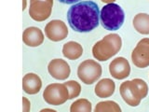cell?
I'll return each instance as SVG.
<instances>
[{
    "mask_svg": "<svg viewBox=\"0 0 149 112\" xmlns=\"http://www.w3.org/2000/svg\"><path fill=\"white\" fill-rule=\"evenodd\" d=\"M133 80L138 85V87L140 89V92H141V93H142L143 99V98H146L148 94V86H147L146 82L141 78H134Z\"/></svg>",
    "mask_w": 149,
    "mask_h": 112,
    "instance_id": "ffe728a7",
    "label": "cell"
},
{
    "mask_svg": "<svg viewBox=\"0 0 149 112\" xmlns=\"http://www.w3.org/2000/svg\"><path fill=\"white\" fill-rule=\"evenodd\" d=\"M70 27L79 33L92 31L100 23V9L98 5L88 0L74 4L67 12Z\"/></svg>",
    "mask_w": 149,
    "mask_h": 112,
    "instance_id": "6da1fadb",
    "label": "cell"
},
{
    "mask_svg": "<svg viewBox=\"0 0 149 112\" xmlns=\"http://www.w3.org/2000/svg\"><path fill=\"white\" fill-rule=\"evenodd\" d=\"M42 81L38 75L28 73L22 78V89L28 94H36L41 90Z\"/></svg>",
    "mask_w": 149,
    "mask_h": 112,
    "instance_id": "4fadbf2b",
    "label": "cell"
},
{
    "mask_svg": "<svg viewBox=\"0 0 149 112\" xmlns=\"http://www.w3.org/2000/svg\"><path fill=\"white\" fill-rule=\"evenodd\" d=\"M52 5L44 1H35L30 3L29 15L36 22H43L49 18Z\"/></svg>",
    "mask_w": 149,
    "mask_h": 112,
    "instance_id": "30bf717a",
    "label": "cell"
},
{
    "mask_svg": "<svg viewBox=\"0 0 149 112\" xmlns=\"http://www.w3.org/2000/svg\"><path fill=\"white\" fill-rule=\"evenodd\" d=\"M102 2L106 3V4H109V3H114L116 0H101Z\"/></svg>",
    "mask_w": 149,
    "mask_h": 112,
    "instance_id": "cb8c5ba5",
    "label": "cell"
},
{
    "mask_svg": "<svg viewBox=\"0 0 149 112\" xmlns=\"http://www.w3.org/2000/svg\"><path fill=\"white\" fill-rule=\"evenodd\" d=\"M59 1L63 4H74V3L80 1V0H59Z\"/></svg>",
    "mask_w": 149,
    "mask_h": 112,
    "instance_id": "7402d4cb",
    "label": "cell"
},
{
    "mask_svg": "<svg viewBox=\"0 0 149 112\" xmlns=\"http://www.w3.org/2000/svg\"><path fill=\"white\" fill-rule=\"evenodd\" d=\"M45 34L51 41H62L68 36V28L63 21L52 20L47 23L45 27Z\"/></svg>",
    "mask_w": 149,
    "mask_h": 112,
    "instance_id": "ba28073f",
    "label": "cell"
},
{
    "mask_svg": "<svg viewBox=\"0 0 149 112\" xmlns=\"http://www.w3.org/2000/svg\"><path fill=\"white\" fill-rule=\"evenodd\" d=\"M44 100L49 105L60 106L69 99V91L64 83H52L46 87L43 92Z\"/></svg>",
    "mask_w": 149,
    "mask_h": 112,
    "instance_id": "5b68a950",
    "label": "cell"
},
{
    "mask_svg": "<svg viewBox=\"0 0 149 112\" xmlns=\"http://www.w3.org/2000/svg\"><path fill=\"white\" fill-rule=\"evenodd\" d=\"M122 46V40L118 34H109L92 47L93 57L98 61L109 60L118 52Z\"/></svg>",
    "mask_w": 149,
    "mask_h": 112,
    "instance_id": "7a4b0ae2",
    "label": "cell"
},
{
    "mask_svg": "<svg viewBox=\"0 0 149 112\" xmlns=\"http://www.w3.org/2000/svg\"><path fill=\"white\" fill-rule=\"evenodd\" d=\"M132 60L134 65L144 68L149 65V38H143L138 42L132 52Z\"/></svg>",
    "mask_w": 149,
    "mask_h": 112,
    "instance_id": "52a82bcc",
    "label": "cell"
},
{
    "mask_svg": "<svg viewBox=\"0 0 149 112\" xmlns=\"http://www.w3.org/2000/svg\"><path fill=\"white\" fill-rule=\"evenodd\" d=\"M102 72L101 64L91 59L84 61L77 67V76L79 79L87 85L96 82L101 78Z\"/></svg>",
    "mask_w": 149,
    "mask_h": 112,
    "instance_id": "277c9868",
    "label": "cell"
},
{
    "mask_svg": "<svg viewBox=\"0 0 149 112\" xmlns=\"http://www.w3.org/2000/svg\"><path fill=\"white\" fill-rule=\"evenodd\" d=\"M48 71L52 78L59 80H65L70 76V65L62 59L51 60L48 65Z\"/></svg>",
    "mask_w": 149,
    "mask_h": 112,
    "instance_id": "9c48e42d",
    "label": "cell"
},
{
    "mask_svg": "<svg viewBox=\"0 0 149 112\" xmlns=\"http://www.w3.org/2000/svg\"><path fill=\"white\" fill-rule=\"evenodd\" d=\"M22 41L29 47H38L43 43L44 34L38 27H28L23 31Z\"/></svg>",
    "mask_w": 149,
    "mask_h": 112,
    "instance_id": "7c38bea8",
    "label": "cell"
},
{
    "mask_svg": "<svg viewBox=\"0 0 149 112\" xmlns=\"http://www.w3.org/2000/svg\"><path fill=\"white\" fill-rule=\"evenodd\" d=\"M63 54L69 60H77L83 54L82 46L76 41H69L63 47Z\"/></svg>",
    "mask_w": 149,
    "mask_h": 112,
    "instance_id": "9a60e30c",
    "label": "cell"
},
{
    "mask_svg": "<svg viewBox=\"0 0 149 112\" xmlns=\"http://www.w3.org/2000/svg\"><path fill=\"white\" fill-rule=\"evenodd\" d=\"M91 103L87 99H78L74 101L70 106V111L71 112H91Z\"/></svg>",
    "mask_w": 149,
    "mask_h": 112,
    "instance_id": "ac0fdd59",
    "label": "cell"
},
{
    "mask_svg": "<svg viewBox=\"0 0 149 112\" xmlns=\"http://www.w3.org/2000/svg\"><path fill=\"white\" fill-rule=\"evenodd\" d=\"M109 72L116 79H124L130 76V65L129 61L124 57L114 59L109 64Z\"/></svg>",
    "mask_w": 149,
    "mask_h": 112,
    "instance_id": "8fae6325",
    "label": "cell"
},
{
    "mask_svg": "<svg viewBox=\"0 0 149 112\" xmlns=\"http://www.w3.org/2000/svg\"><path fill=\"white\" fill-rule=\"evenodd\" d=\"M120 94L123 100L130 106H137L143 99L142 93L134 80H127L121 83L119 87Z\"/></svg>",
    "mask_w": 149,
    "mask_h": 112,
    "instance_id": "8992f818",
    "label": "cell"
},
{
    "mask_svg": "<svg viewBox=\"0 0 149 112\" xmlns=\"http://www.w3.org/2000/svg\"><path fill=\"white\" fill-rule=\"evenodd\" d=\"M125 13L122 8L116 3H109L100 11V22L104 28L109 31H116L123 25Z\"/></svg>",
    "mask_w": 149,
    "mask_h": 112,
    "instance_id": "3957f363",
    "label": "cell"
},
{
    "mask_svg": "<svg viewBox=\"0 0 149 112\" xmlns=\"http://www.w3.org/2000/svg\"><path fill=\"white\" fill-rule=\"evenodd\" d=\"M23 1V6H22V10H24L25 6H26V0H22Z\"/></svg>",
    "mask_w": 149,
    "mask_h": 112,
    "instance_id": "d4e9b609",
    "label": "cell"
},
{
    "mask_svg": "<svg viewBox=\"0 0 149 112\" xmlns=\"http://www.w3.org/2000/svg\"><path fill=\"white\" fill-rule=\"evenodd\" d=\"M133 27L142 35H149V14L138 13L133 18Z\"/></svg>",
    "mask_w": 149,
    "mask_h": 112,
    "instance_id": "2e32d148",
    "label": "cell"
},
{
    "mask_svg": "<svg viewBox=\"0 0 149 112\" xmlns=\"http://www.w3.org/2000/svg\"><path fill=\"white\" fill-rule=\"evenodd\" d=\"M69 91V99H74V97H77L81 92V86L76 80H69L64 82Z\"/></svg>",
    "mask_w": 149,
    "mask_h": 112,
    "instance_id": "d6986e66",
    "label": "cell"
},
{
    "mask_svg": "<svg viewBox=\"0 0 149 112\" xmlns=\"http://www.w3.org/2000/svg\"><path fill=\"white\" fill-rule=\"evenodd\" d=\"M35 1H44V2H47V3H49V4L53 6V0H30V3L35 2Z\"/></svg>",
    "mask_w": 149,
    "mask_h": 112,
    "instance_id": "603a6c76",
    "label": "cell"
},
{
    "mask_svg": "<svg viewBox=\"0 0 149 112\" xmlns=\"http://www.w3.org/2000/svg\"><path fill=\"white\" fill-rule=\"evenodd\" d=\"M95 112H120V106L114 101L99 102L95 106Z\"/></svg>",
    "mask_w": 149,
    "mask_h": 112,
    "instance_id": "e0dca14e",
    "label": "cell"
},
{
    "mask_svg": "<svg viewBox=\"0 0 149 112\" xmlns=\"http://www.w3.org/2000/svg\"><path fill=\"white\" fill-rule=\"evenodd\" d=\"M22 105H23V111L24 112H27L29 111L30 108H31V103L30 101L27 99L26 97H22Z\"/></svg>",
    "mask_w": 149,
    "mask_h": 112,
    "instance_id": "44dd1931",
    "label": "cell"
},
{
    "mask_svg": "<svg viewBox=\"0 0 149 112\" xmlns=\"http://www.w3.org/2000/svg\"><path fill=\"white\" fill-rule=\"evenodd\" d=\"M116 90L115 82L111 78H102L96 84L95 94L100 98L110 97Z\"/></svg>",
    "mask_w": 149,
    "mask_h": 112,
    "instance_id": "5bb4252c",
    "label": "cell"
}]
</instances>
